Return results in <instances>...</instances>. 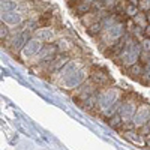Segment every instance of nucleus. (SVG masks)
Here are the masks:
<instances>
[{
	"instance_id": "f257e3e1",
	"label": "nucleus",
	"mask_w": 150,
	"mask_h": 150,
	"mask_svg": "<svg viewBox=\"0 0 150 150\" xmlns=\"http://www.w3.org/2000/svg\"><path fill=\"white\" fill-rule=\"evenodd\" d=\"M149 120H150V107L143 105L138 111L135 112V116L132 119V123H134V126L137 129H140L141 126H144Z\"/></svg>"
},
{
	"instance_id": "f03ea898",
	"label": "nucleus",
	"mask_w": 150,
	"mask_h": 150,
	"mask_svg": "<svg viewBox=\"0 0 150 150\" xmlns=\"http://www.w3.org/2000/svg\"><path fill=\"white\" fill-rule=\"evenodd\" d=\"M135 112H137V105H135V102L129 101V99L123 101V105H122V108H120V111H119V114H120L122 119H123V123L132 122Z\"/></svg>"
},
{
	"instance_id": "7ed1b4c3",
	"label": "nucleus",
	"mask_w": 150,
	"mask_h": 150,
	"mask_svg": "<svg viewBox=\"0 0 150 150\" xmlns=\"http://www.w3.org/2000/svg\"><path fill=\"white\" fill-rule=\"evenodd\" d=\"M42 42L41 41H38V39H30L27 44H26V47L23 48V51H24V56L26 57H32V56H35V54H39V51L42 50Z\"/></svg>"
},
{
	"instance_id": "20e7f679",
	"label": "nucleus",
	"mask_w": 150,
	"mask_h": 150,
	"mask_svg": "<svg viewBox=\"0 0 150 150\" xmlns=\"http://www.w3.org/2000/svg\"><path fill=\"white\" fill-rule=\"evenodd\" d=\"M84 81V71H74L71 75L66 77V86L68 89H72V87H77L78 84H81Z\"/></svg>"
},
{
	"instance_id": "39448f33",
	"label": "nucleus",
	"mask_w": 150,
	"mask_h": 150,
	"mask_svg": "<svg viewBox=\"0 0 150 150\" xmlns=\"http://www.w3.org/2000/svg\"><path fill=\"white\" fill-rule=\"evenodd\" d=\"M90 80L96 84V86H107L110 83V77H108V74L107 72H101V71H95L92 72V77Z\"/></svg>"
},
{
	"instance_id": "423d86ee",
	"label": "nucleus",
	"mask_w": 150,
	"mask_h": 150,
	"mask_svg": "<svg viewBox=\"0 0 150 150\" xmlns=\"http://www.w3.org/2000/svg\"><path fill=\"white\" fill-rule=\"evenodd\" d=\"M35 39L38 41H45V42H51L54 39V32L51 29H39L35 30Z\"/></svg>"
},
{
	"instance_id": "0eeeda50",
	"label": "nucleus",
	"mask_w": 150,
	"mask_h": 150,
	"mask_svg": "<svg viewBox=\"0 0 150 150\" xmlns=\"http://www.w3.org/2000/svg\"><path fill=\"white\" fill-rule=\"evenodd\" d=\"M144 71H146V68H144V65L140 63V62H138V63H135V65H132V66H129V68H126L128 75H131L132 78H138V80L143 77Z\"/></svg>"
},
{
	"instance_id": "6e6552de",
	"label": "nucleus",
	"mask_w": 150,
	"mask_h": 150,
	"mask_svg": "<svg viewBox=\"0 0 150 150\" xmlns=\"http://www.w3.org/2000/svg\"><path fill=\"white\" fill-rule=\"evenodd\" d=\"M3 21L6 24H20L21 23V14H18V12L15 11H11V12H3Z\"/></svg>"
},
{
	"instance_id": "1a4fd4ad",
	"label": "nucleus",
	"mask_w": 150,
	"mask_h": 150,
	"mask_svg": "<svg viewBox=\"0 0 150 150\" xmlns=\"http://www.w3.org/2000/svg\"><path fill=\"white\" fill-rule=\"evenodd\" d=\"M75 14H77L78 17H83V15H87V12L92 11V5L90 2H86V0H83V2H80L77 6H75Z\"/></svg>"
},
{
	"instance_id": "9d476101",
	"label": "nucleus",
	"mask_w": 150,
	"mask_h": 150,
	"mask_svg": "<svg viewBox=\"0 0 150 150\" xmlns=\"http://www.w3.org/2000/svg\"><path fill=\"white\" fill-rule=\"evenodd\" d=\"M108 125H110V126L111 128H114V129H122V126H123V119H122V116L119 114V112H117V114H114V116H112V117H110L108 120Z\"/></svg>"
},
{
	"instance_id": "9b49d317",
	"label": "nucleus",
	"mask_w": 150,
	"mask_h": 150,
	"mask_svg": "<svg viewBox=\"0 0 150 150\" xmlns=\"http://www.w3.org/2000/svg\"><path fill=\"white\" fill-rule=\"evenodd\" d=\"M102 23L101 21H95V23H92L90 26H87V33H89L90 36H98L99 33L102 32Z\"/></svg>"
},
{
	"instance_id": "f8f14e48",
	"label": "nucleus",
	"mask_w": 150,
	"mask_h": 150,
	"mask_svg": "<svg viewBox=\"0 0 150 150\" xmlns=\"http://www.w3.org/2000/svg\"><path fill=\"white\" fill-rule=\"evenodd\" d=\"M17 8H18V3H17V2H9V0H6V2L2 3V11H3V12L15 11Z\"/></svg>"
},
{
	"instance_id": "ddd939ff",
	"label": "nucleus",
	"mask_w": 150,
	"mask_h": 150,
	"mask_svg": "<svg viewBox=\"0 0 150 150\" xmlns=\"http://www.w3.org/2000/svg\"><path fill=\"white\" fill-rule=\"evenodd\" d=\"M138 6H134V5H128L126 6V15H129L131 18H135L137 15H138Z\"/></svg>"
},
{
	"instance_id": "4468645a",
	"label": "nucleus",
	"mask_w": 150,
	"mask_h": 150,
	"mask_svg": "<svg viewBox=\"0 0 150 150\" xmlns=\"http://www.w3.org/2000/svg\"><path fill=\"white\" fill-rule=\"evenodd\" d=\"M90 5H92V11H95V12H99V11L105 9L104 0H93V2H92Z\"/></svg>"
},
{
	"instance_id": "2eb2a0df",
	"label": "nucleus",
	"mask_w": 150,
	"mask_h": 150,
	"mask_svg": "<svg viewBox=\"0 0 150 150\" xmlns=\"http://www.w3.org/2000/svg\"><path fill=\"white\" fill-rule=\"evenodd\" d=\"M0 36H2V39H8V36H9V27H8V24L2 23V29H0Z\"/></svg>"
},
{
	"instance_id": "dca6fc26",
	"label": "nucleus",
	"mask_w": 150,
	"mask_h": 150,
	"mask_svg": "<svg viewBox=\"0 0 150 150\" xmlns=\"http://www.w3.org/2000/svg\"><path fill=\"white\" fill-rule=\"evenodd\" d=\"M141 48H143V51L150 53V39L149 38H144V39L141 41Z\"/></svg>"
},
{
	"instance_id": "f3484780",
	"label": "nucleus",
	"mask_w": 150,
	"mask_h": 150,
	"mask_svg": "<svg viewBox=\"0 0 150 150\" xmlns=\"http://www.w3.org/2000/svg\"><path fill=\"white\" fill-rule=\"evenodd\" d=\"M105 8H114L116 6V0H104Z\"/></svg>"
},
{
	"instance_id": "a211bd4d",
	"label": "nucleus",
	"mask_w": 150,
	"mask_h": 150,
	"mask_svg": "<svg viewBox=\"0 0 150 150\" xmlns=\"http://www.w3.org/2000/svg\"><path fill=\"white\" fill-rule=\"evenodd\" d=\"M143 35H144V38H149L150 39V24H147V26L143 29Z\"/></svg>"
},
{
	"instance_id": "6ab92c4d",
	"label": "nucleus",
	"mask_w": 150,
	"mask_h": 150,
	"mask_svg": "<svg viewBox=\"0 0 150 150\" xmlns=\"http://www.w3.org/2000/svg\"><path fill=\"white\" fill-rule=\"evenodd\" d=\"M129 5H134V6H138V5H140V0H129Z\"/></svg>"
},
{
	"instance_id": "aec40b11",
	"label": "nucleus",
	"mask_w": 150,
	"mask_h": 150,
	"mask_svg": "<svg viewBox=\"0 0 150 150\" xmlns=\"http://www.w3.org/2000/svg\"><path fill=\"white\" fill-rule=\"evenodd\" d=\"M146 20H147V24H150V11L146 14Z\"/></svg>"
},
{
	"instance_id": "412c9836",
	"label": "nucleus",
	"mask_w": 150,
	"mask_h": 150,
	"mask_svg": "<svg viewBox=\"0 0 150 150\" xmlns=\"http://www.w3.org/2000/svg\"><path fill=\"white\" fill-rule=\"evenodd\" d=\"M146 146H147V147H149V149H150V137H149V138H147V140H146Z\"/></svg>"
}]
</instances>
